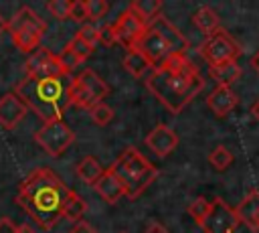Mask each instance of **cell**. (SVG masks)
<instances>
[{
    "mask_svg": "<svg viewBox=\"0 0 259 233\" xmlns=\"http://www.w3.org/2000/svg\"><path fill=\"white\" fill-rule=\"evenodd\" d=\"M146 87L170 113H180L202 91L204 79L186 55H170L152 71Z\"/></svg>",
    "mask_w": 259,
    "mask_h": 233,
    "instance_id": "cell-1",
    "label": "cell"
},
{
    "mask_svg": "<svg viewBox=\"0 0 259 233\" xmlns=\"http://www.w3.org/2000/svg\"><path fill=\"white\" fill-rule=\"evenodd\" d=\"M69 195L71 188L51 168H36L20 182L16 203L36 225L53 229V225L63 217Z\"/></svg>",
    "mask_w": 259,
    "mask_h": 233,
    "instance_id": "cell-2",
    "label": "cell"
},
{
    "mask_svg": "<svg viewBox=\"0 0 259 233\" xmlns=\"http://www.w3.org/2000/svg\"><path fill=\"white\" fill-rule=\"evenodd\" d=\"M71 75L63 77H51V79H34L24 77L14 93L24 101L28 109H32L42 122L63 120V113L71 105Z\"/></svg>",
    "mask_w": 259,
    "mask_h": 233,
    "instance_id": "cell-3",
    "label": "cell"
},
{
    "mask_svg": "<svg viewBox=\"0 0 259 233\" xmlns=\"http://www.w3.org/2000/svg\"><path fill=\"white\" fill-rule=\"evenodd\" d=\"M188 47V38L168 18L158 16L146 26L134 49H138L154 67H158L170 55H186Z\"/></svg>",
    "mask_w": 259,
    "mask_h": 233,
    "instance_id": "cell-4",
    "label": "cell"
},
{
    "mask_svg": "<svg viewBox=\"0 0 259 233\" xmlns=\"http://www.w3.org/2000/svg\"><path fill=\"white\" fill-rule=\"evenodd\" d=\"M109 168L121 180L130 201H136L158 178V168L132 146L125 148Z\"/></svg>",
    "mask_w": 259,
    "mask_h": 233,
    "instance_id": "cell-5",
    "label": "cell"
},
{
    "mask_svg": "<svg viewBox=\"0 0 259 233\" xmlns=\"http://www.w3.org/2000/svg\"><path fill=\"white\" fill-rule=\"evenodd\" d=\"M6 28H8V32L12 36V43L16 45L18 51L32 53L40 45V38L47 30V22L30 6H22L6 22Z\"/></svg>",
    "mask_w": 259,
    "mask_h": 233,
    "instance_id": "cell-6",
    "label": "cell"
},
{
    "mask_svg": "<svg viewBox=\"0 0 259 233\" xmlns=\"http://www.w3.org/2000/svg\"><path fill=\"white\" fill-rule=\"evenodd\" d=\"M69 95L71 105H77L81 109H93L109 95V87L93 69H83L77 77H73Z\"/></svg>",
    "mask_w": 259,
    "mask_h": 233,
    "instance_id": "cell-7",
    "label": "cell"
},
{
    "mask_svg": "<svg viewBox=\"0 0 259 233\" xmlns=\"http://www.w3.org/2000/svg\"><path fill=\"white\" fill-rule=\"evenodd\" d=\"M200 55L204 57L208 67H212L235 61L241 55V47L225 28H219L217 32L204 38V43L200 45Z\"/></svg>",
    "mask_w": 259,
    "mask_h": 233,
    "instance_id": "cell-8",
    "label": "cell"
},
{
    "mask_svg": "<svg viewBox=\"0 0 259 233\" xmlns=\"http://www.w3.org/2000/svg\"><path fill=\"white\" fill-rule=\"evenodd\" d=\"M34 142L49 156L57 158L75 142V132L63 120H53V122H45L42 124V128L34 134Z\"/></svg>",
    "mask_w": 259,
    "mask_h": 233,
    "instance_id": "cell-9",
    "label": "cell"
},
{
    "mask_svg": "<svg viewBox=\"0 0 259 233\" xmlns=\"http://www.w3.org/2000/svg\"><path fill=\"white\" fill-rule=\"evenodd\" d=\"M24 71H26V77H34V79H51V77L67 75L59 61V55H55L42 47L28 55V59L24 63Z\"/></svg>",
    "mask_w": 259,
    "mask_h": 233,
    "instance_id": "cell-10",
    "label": "cell"
},
{
    "mask_svg": "<svg viewBox=\"0 0 259 233\" xmlns=\"http://www.w3.org/2000/svg\"><path fill=\"white\" fill-rule=\"evenodd\" d=\"M204 233H233L239 227V217L233 207H229L223 199H214L210 203V211L200 223Z\"/></svg>",
    "mask_w": 259,
    "mask_h": 233,
    "instance_id": "cell-11",
    "label": "cell"
},
{
    "mask_svg": "<svg viewBox=\"0 0 259 233\" xmlns=\"http://www.w3.org/2000/svg\"><path fill=\"white\" fill-rule=\"evenodd\" d=\"M146 26H148V24H146V22L132 10V8L123 10V12L119 14V18L115 20V24H113L117 43L125 45L127 49L136 47L138 38H140V36L144 34V30H146Z\"/></svg>",
    "mask_w": 259,
    "mask_h": 233,
    "instance_id": "cell-12",
    "label": "cell"
},
{
    "mask_svg": "<svg viewBox=\"0 0 259 233\" xmlns=\"http://www.w3.org/2000/svg\"><path fill=\"white\" fill-rule=\"evenodd\" d=\"M144 142H146V146H148L158 158H166V156H170V154L176 150V146H178V136H176V132L170 130L168 126L158 124V126L146 136Z\"/></svg>",
    "mask_w": 259,
    "mask_h": 233,
    "instance_id": "cell-13",
    "label": "cell"
},
{
    "mask_svg": "<svg viewBox=\"0 0 259 233\" xmlns=\"http://www.w3.org/2000/svg\"><path fill=\"white\" fill-rule=\"evenodd\" d=\"M28 107L16 93H6L0 97V126L4 130H14L26 115Z\"/></svg>",
    "mask_w": 259,
    "mask_h": 233,
    "instance_id": "cell-14",
    "label": "cell"
},
{
    "mask_svg": "<svg viewBox=\"0 0 259 233\" xmlns=\"http://www.w3.org/2000/svg\"><path fill=\"white\" fill-rule=\"evenodd\" d=\"M237 103H239L237 93H235L231 87H225V85H217V87L210 91V95L206 97V105H208V109H210L217 118L229 115V113L237 107Z\"/></svg>",
    "mask_w": 259,
    "mask_h": 233,
    "instance_id": "cell-15",
    "label": "cell"
},
{
    "mask_svg": "<svg viewBox=\"0 0 259 233\" xmlns=\"http://www.w3.org/2000/svg\"><path fill=\"white\" fill-rule=\"evenodd\" d=\"M239 223H243L245 227L259 231V190H251L235 209Z\"/></svg>",
    "mask_w": 259,
    "mask_h": 233,
    "instance_id": "cell-16",
    "label": "cell"
},
{
    "mask_svg": "<svg viewBox=\"0 0 259 233\" xmlns=\"http://www.w3.org/2000/svg\"><path fill=\"white\" fill-rule=\"evenodd\" d=\"M95 190H97V195H99L105 203H109V205H113V203H117L121 197H125V188H123L121 180L111 172V168H107V170L103 172V176L95 182Z\"/></svg>",
    "mask_w": 259,
    "mask_h": 233,
    "instance_id": "cell-17",
    "label": "cell"
},
{
    "mask_svg": "<svg viewBox=\"0 0 259 233\" xmlns=\"http://www.w3.org/2000/svg\"><path fill=\"white\" fill-rule=\"evenodd\" d=\"M123 69L132 75V77H136V79H148L150 75H152V71L156 69L138 49H127L125 51V57H123Z\"/></svg>",
    "mask_w": 259,
    "mask_h": 233,
    "instance_id": "cell-18",
    "label": "cell"
},
{
    "mask_svg": "<svg viewBox=\"0 0 259 233\" xmlns=\"http://www.w3.org/2000/svg\"><path fill=\"white\" fill-rule=\"evenodd\" d=\"M75 172H77V176H79L85 184H93V186H95V182L103 176L105 170H103L101 162H99L95 156H83V158L77 162Z\"/></svg>",
    "mask_w": 259,
    "mask_h": 233,
    "instance_id": "cell-19",
    "label": "cell"
},
{
    "mask_svg": "<svg viewBox=\"0 0 259 233\" xmlns=\"http://www.w3.org/2000/svg\"><path fill=\"white\" fill-rule=\"evenodd\" d=\"M192 24L206 36H210L212 32H217L221 28V20L219 14L210 8V6H200L194 14H192Z\"/></svg>",
    "mask_w": 259,
    "mask_h": 233,
    "instance_id": "cell-20",
    "label": "cell"
},
{
    "mask_svg": "<svg viewBox=\"0 0 259 233\" xmlns=\"http://www.w3.org/2000/svg\"><path fill=\"white\" fill-rule=\"evenodd\" d=\"M208 73H210V77H212L219 85L229 87L233 81L239 79L241 67L237 65V61H231V63H223V65H212V67H208Z\"/></svg>",
    "mask_w": 259,
    "mask_h": 233,
    "instance_id": "cell-21",
    "label": "cell"
},
{
    "mask_svg": "<svg viewBox=\"0 0 259 233\" xmlns=\"http://www.w3.org/2000/svg\"><path fill=\"white\" fill-rule=\"evenodd\" d=\"M130 8L146 22L150 24L154 18L160 16V10H162V0H136L130 4Z\"/></svg>",
    "mask_w": 259,
    "mask_h": 233,
    "instance_id": "cell-22",
    "label": "cell"
},
{
    "mask_svg": "<svg viewBox=\"0 0 259 233\" xmlns=\"http://www.w3.org/2000/svg\"><path fill=\"white\" fill-rule=\"evenodd\" d=\"M233 152L227 148V146H217L214 150H210V154H208V162H210V166L214 168V170H219V172H225L231 164H233Z\"/></svg>",
    "mask_w": 259,
    "mask_h": 233,
    "instance_id": "cell-23",
    "label": "cell"
},
{
    "mask_svg": "<svg viewBox=\"0 0 259 233\" xmlns=\"http://www.w3.org/2000/svg\"><path fill=\"white\" fill-rule=\"evenodd\" d=\"M83 215H85V201L75 190H71V195L65 203V209H63V217L69 221H79Z\"/></svg>",
    "mask_w": 259,
    "mask_h": 233,
    "instance_id": "cell-24",
    "label": "cell"
},
{
    "mask_svg": "<svg viewBox=\"0 0 259 233\" xmlns=\"http://www.w3.org/2000/svg\"><path fill=\"white\" fill-rule=\"evenodd\" d=\"M71 0H51L47 4V10L51 12V16H55L57 20H65L71 16Z\"/></svg>",
    "mask_w": 259,
    "mask_h": 233,
    "instance_id": "cell-25",
    "label": "cell"
},
{
    "mask_svg": "<svg viewBox=\"0 0 259 233\" xmlns=\"http://www.w3.org/2000/svg\"><path fill=\"white\" fill-rule=\"evenodd\" d=\"M208 211H210V203H208L204 197H198V199H196V201H192V203H190V207H188L190 217H192L198 225L204 221V217L208 215Z\"/></svg>",
    "mask_w": 259,
    "mask_h": 233,
    "instance_id": "cell-26",
    "label": "cell"
},
{
    "mask_svg": "<svg viewBox=\"0 0 259 233\" xmlns=\"http://www.w3.org/2000/svg\"><path fill=\"white\" fill-rule=\"evenodd\" d=\"M89 113H91V120L97 126H107L113 120V109L107 103H97L93 109H89Z\"/></svg>",
    "mask_w": 259,
    "mask_h": 233,
    "instance_id": "cell-27",
    "label": "cell"
},
{
    "mask_svg": "<svg viewBox=\"0 0 259 233\" xmlns=\"http://www.w3.org/2000/svg\"><path fill=\"white\" fill-rule=\"evenodd\" d=\"M87 2V16L89 20H101L107 10H109V4L105 0H85Z\"/></svg>",
    "mask_w": 259,
    "mask_h": 233,
    "instance_id": "cell-28",
    "label": "cell"
},
{
    "mask_svg": "<svg viewBox=\"0 0 259 233\" xmlns=\"http://www.w3.org/2000/svg\"><path fill=\"white\" fill-rule=\"evenodd\" d=\"M65 49H69L71 53H75V55H77L79 59H83V61H85V59H87V57H89V55L95 51V49H93V47H89L85 41H81L77 34H75V36H73V38L67 43V47H65Z\"/></svg>",
    "mask_w": 259,
    "mask_h": 233,
    "instance_id": "cell-29",
    "label": "cell"
},
{
    "mask_svg": "<svg viewBox=\"0 0 259 233\" xmlns=\"http://www.w3.org/2000/svg\"><path fill=\"white\" fill-rule=\"evenodd\" d=\"M77 36L81 38V41H85L89 47H97V43H99V28L95 26V24H81V28L77 30Z\"/></svg>",
    "mask_w": 259,
    "mask_h": 233,
    "instance_id": "cell-30",
    "label": "cell"
},
{
    "mask_svg": "<svg viewBox=\"0 0 259 233\" xmlns=\"http://www.w3.org/2000/svg\"><path fill=\"white\" fill-rule=\"evenodd\" d=\"M59 61H61V65H63V69H65V73L67 75H71L81 63H83V59H79L75 53H71L69 49H63L61 53H59Z\"/></svg>",
    "mask_w": 259,
    "mask_h": 233,
    "instance_id": "cell-31",
    "label": "cell"
},
{
    "mask_svg": "<svg viewBox=\"0 0 259 233\" xmlns=\"http://www.w3.org/2000/svg\"><path fill=\"white\" fill-rule=\"evenodd\" d=\"M69 18H73L75 22H85V20H89V16H87V2L85 0H75L73 4H71V16Z\"/></svg>",
    "mask_w": 259,
    "mask_h": 233,
    "instance_id": "cell-32",
    "label": "cell"
},
{
    "mask_svg": "<svg viewBox=\"0 0 259 233\" xmlns=\"http://www.w3.org/2000/svg\"><path fill=\"white\" fill-rule=\"evenodd\" d=\"M99 43L105 45V47H111V45L117 43L113 24H103V26H99Z\"/></svg>",
    "mask_w": 259,
    "mask_h": 233,
    "instance_id": "cell-33",
    "label": "cell"
},
{
    "mask_svg": "<svg viewBox=\"0 0 259 233\" xmlns=\"http://www.w3.org/2000/svg\"><path fill=\"white\" fill-rule=\"evenodd\" d=\"M16 231H18V227L14 225L12 219H8V217L0 219V233H16Z\"/></svg>",
    "mask_w": 259,
    "mask_h": 233,
    "instance_id": "cell-34",
    "label": "cell"
},
{
    "mask_svg": "<svg viewBox=\"0 0 259 233\" xmlns=\"http://www.w3.org/2000/svg\"><path fill=\"white\" fill-rule=\"evenodd\" d=\"M69 233H97V229L91 227L89 223H83V221H81V223H77Z\"/></svg>",
    "mask_w": 259,
    "mask_h": 233,
    "instance_id": "cell-35",
    "label": "cell"
},
{
    "mask_svg": "<svg viewBox=\"0 0 259 233\" xmlns=\"http://www.w3.org/2000/svg\"><path fill=\"white\" fill-rule=\"evenodd\" d=\"M144 233H170L162 223H150L146 229H144Z\"/></svg>",
    "mask_w": 259,
    "mask_h": 233,
    "instance_id": "cell-36",
    "label": "cell"
},
{
    "mask_svg": "<svg viewBox=\"0 0 259 233\" xmlns=\"http://www.w3.org/2000/svg\"><path fill=\"white\" fill-rule=\"evenodd\" d=\"M251 65H253V69L259 73V51H257V53L251 57Z\"/></svg>",
    "mask_w": 259,
    "mask_h": 233,
    "instance_id": "cell-37",
    "label": "cell"
},
{
    "mask_svg": "<svg viewBox=\"0 0 259 233\" xmlns=\"http://www.w3.org/2000/svg\"><path fill=\"white\" fill-rule=\"evenodd\" d=\"M251 111H253V115H255V118L259 120V99H257V101L253 103V109H251Z\"/></svg>",
    "mask_w": 259,
    "mask_h": 233,
    "instance_id": "cell-38",
    "label": "cell"
},
{
    "mask_svg": "<svg viewBox=\"0 0 259 233\" xmlns=\"http://www.w3.org/2000/svg\"><path fill=\"white\" fill-rule=\"evenodd\" d=\"M28 231H30L28 227H18V231H16V233H28Z\"/></svg>",
    "mask_w": 259,
    "mask_h": 233,
    "instance_id": "cell-39",
    "label": "cell"
},
{
    "mask_svg": "<svg viewBox=\"0 0 259 233\" xmlns=\"http://www.w3.org/2000/svg\"><path fill=\"white\" fill-rule=\"evenodd\" d=\"M4 28H6V22H4V18H2V16H0V32H2V30H4Z\"/></svg>",
    "mask_w": 259,
    "mask_h": 233,
    "instance_id": "cell-40",
    "label": "cell"
},
{
    "mask_svg": "<svg viewBox=\"0 0 259 233\" xmlns=\"http://www.w3.org/2000/svg\"><path fill=\"white\" fill-rule=\"evenodd\" d=\"M28 233H34V231H32V229H30V231H28Z\"/></svg>",
    "mask_w": 259,
    "mask_h": 233,
    "instance_id": "cell-41",
    "label": "cell"
},
{
    "mask_svg": "<svg viewBox=\"0 0 259 233\" xmlns=\"http://www.w3.org/2000/svg\"><path fill=\"white\" fill-rule=\"evenodd\" d=\"M121 233H123V231H121Z\"/></svg>",
    "mask_w": 259,
    "mask_h": 233,
    "instance_id": "cell-42",
    "label": "cell"
}]
</instances>
